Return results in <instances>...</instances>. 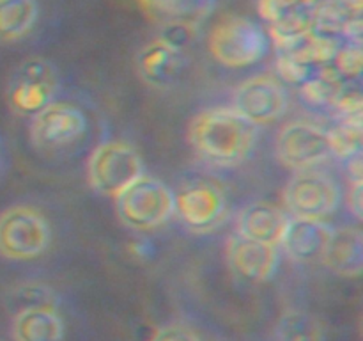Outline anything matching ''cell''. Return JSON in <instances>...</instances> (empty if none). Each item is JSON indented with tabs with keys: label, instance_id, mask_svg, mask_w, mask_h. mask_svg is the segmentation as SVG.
Instances as JSON below:
<instances>
[{
	"label": "cell",
	"instance_id": "d6986e66",
	"mask_svg": "<svg viewBox=\"0 0 363 341\" xmlns=\"http://www.w3.org/2000/svg\"><path fill=\"white\" fill-rule=\"evenodd\" d=\"M39 6L35 0H0V43L25 38L35 25Z\"/></svg>",
	"mask_w": 363,
	"mask_h": 341
},
{
	"label": "cell",
	"instance_id": "ac0fdd59",
	"mask_svg": "<svg viewBox=\"0 0 363 341\" xmlns=\"http://www.w3.org/2000/svg\"><path fill=\"white\" fill-rule=\"evenodd\" d=\"M14 341H62L64 322L55 308L35 305L16 311L13 318Z\"/></svg>",
	"mask_w": 363,
	"mask_h": 341
},
{
	"label": "cell",
	"instance_id": "5b68a950",
	"mask_svg": "<svg viewBox=\"0 0 363 341\" xmlns=\"http://www.w3.org/2000/svg\"><path fill=\"white\" fill-rule=\"evenodd\" d=\"M50 226L39 210L14 205L0 213V256L11 261H28L46 251Z\"/></svg>",
	"mask_w": 363,
	"mask_h": 341
},
{
	"label": "cell",
	"instance_id": "7c38bea8",
	"mask_svg": "<svg viewBox=\"0 0 363 341\" xmlns=\"http://www.w3.org/2000/svg\"><path fill=\"white\" fill-rule=\"evenodd\" d=\"M233 109L255 126L269 124L286 114L287 92L275 77L255 75L238 85Z\"/></svg>",
	"mask_w": 363,
	"mask_h": 341
},
{
	"label": "cell",
	"instance_id": "e0dca14e",
	"mask_svg": "<svg viewBox=\"0 0 363 341\" xmlns=\"http://www.w3.org/2000/svg\"><path fill=\"white\" fill-rule=\"evenodd\" d=\"M323 263L340 277H358L363 270V234L357 226L332 231L323 254Z\"/></svg>",
	"mask_w": 363,
	"mask_h": 341
},
{
	"label": "cell",
	"instance_id": "30bf717a",
	"mask_svg": "<svg viewBox=\"0 0 363 341\" xmlns=\"http://www.w3.org/2000/svg\"><path fill=\"white\" fill-rule=\"evenodd\" d=\"M174 213L191 233H211L227 215L225 194L211 181L195 180L174 194Z\"/></svg>",
	"mask_w": 363,
	"mask_h": 341
},
{
	"label": "cell",
	"instance_id": "ffe728a7",
	"mask_svg": "<svg viewBox=\"0 0 363 341\" xmlns=\"http://www.w3.org/2000/svg\"><path fill=\"white\" fill-rule=\"evenodd\" d=\"M277 341H325L321 322L303 309H289L275 327Z\"/></svg>",
	"mask_w": 363,
	"mask_h": 341
},
{
	"label": "cell",
	"instance_id": "8992f818",
	"mask_svg": "<svg viewBox=\"0 0 363 341\" xmlns=\"http://www.w3.org/2000/svg\"><path fill=\"white\" fill-rule=\"evenodd\" d=\"M284 205L293 217L323 220L340 205V187L335 178L315 169L296 170L284 188Z\"/></svg>",
	"mask_w": 363,
	"mask_h": 341
},
{
	"label": "cell",
	"instance_id": "4fadbf2b",
	"mask_svg": "<svg viewBox=\"0 0 363 341\" xmlns=\"http://www.w3.org/2000/svg\"><path fill=\"white\" fill-rule=\"evenodd\" d=\"M225 254L230 270L250 283H264L272 279L280 261L277 245L247 240L240 234L227 238Z\"/></svg>",
	"mask_w": 363,
	"mask_h": 341
},
{
	"label": "cell",
	"instance_id": "3957f363",
	"mask_svg": "<svg viewBox=\"0 0 363 341\" xmlns=\"http://www.w3.org/2000/svg\"><path fill=\"white\" fill-rule=\"evenodd\" d=\"M113 199L121 222L133 231L156 229L174 215V192L145 174Z\"/></svg>",
	"mask_w": 363,
	"mask_h": 341
},
{
	"label": "cell",
	"instance_id": "603a6c76",
	"mask_svg": "<svg viewBox=\"0 0 363 341\" xmlns=\"http://www.w3.org/2000/svg\"><path fill=\"white\" fill-rule=\"evenodd\" d=\"M332 66L339 71L344 80L360 77L362 71V48L360 43H346L340 46L335 59L332 60Z\"/></svg>",
	"mask_w": 363,
	"mask_h": 341
},
{
	"label": "cell",
	"instance_id": "ba28073f",
	"mask_svg": "<svg viewBox=\"0 0 363 341\" xmlns=\"http://www.w3.org/2000/svg\"><path fill=\"white\" fill-rule=\"evenodd\" d=\"M325 0H259V14L268 21L269 36L280 52L298 48L314 31Z\"/></svg>",
	"mask_w": 363,
	"mask_h": 341
},
{
	"label": "cell",
	"instance_id": "9a60e30c",
	"mask_svg": "<svg viewBox=\"0 0 363 341\" xmlns=\"http://www.w3.org/2000/svg\"><path fill=\"white\" fill-rule=\"evenodd\" d=\"M184 66V55L179 48L169 45L165 39L142 46L137 53V71L142 80L156 89H165L177 80Z\"/></svg>",
	"mask_w": 363,
	"mask_h": 341
},
{
	"label": "cell",
	"instance_id": "7402d4cb",
	"mask_svg": "<svg viewBox=\"0 0 363 341\" xmlns=\"http://www.w3.org/2000/svg\"><path fill=\"white\" fill-rule=\"evenodd\" d=\"M332 151L339 158H358L362 153V121H340V126L328 131Z\"/></svg>",
	"mask_w": 363,
	"mask_h": 341
},
{
	"label": "cell",
	"instance_id": "52a82bcc",
	"mask_svg": "<svg viewBox=\"0 0 363 341\" xmlns=\"http://www.w3.org/2000/svg\"><path fill=\"white\" fill-rule=\"evenodd\" d=\"M59 91V75L55 66L43 57L23 60L7 84L6 98L16 114H38L53 103Z\"/></svg>",
	"mask_w": 363,
	"mask_h": 341
},
{
	"label": "cell",
	"instance_id": "d4e9b609",
	"mask_svg": "<svg viewBox=\"0 0 363 341\" xmlns=\"http://www.w3.org/2000/svg\"><path fill=\"white\" fill-rule=\"evenodd\" d=\"M347 205L357 219H362V180L351 181L350 195H347Z\"/></svg>",
	"mask_w": 363,
	"mask_h": 341
},
{
	"label": "cell",
	"instance_id": "2e32d148",
	"mask_svg": "<svg viewBox=\"0 0 363 341\" xmlns=\"http://www.w3.org/2000/svg\"><path fill=\"white\" fill-rule=\"evenodd\" d=\"M289 217L279 206L266 201L245 205L236 215V234L247 240L279 245Z\"/></svg>",
	"mask_w": 363,
	"mask_h": 341
},
{
	"label": "cell",
	"instance_id": "277c9868",
	"mask_svg": "<svg viewBox=\"0 0 363 341\" xmlns=\"http://www.w3.org/2000/svg\"><path fill=\"white\" fill-rule=\"evenodd\" d=\"M144 174L137 149L124 141H106L92 149L87 162L89 185L98 194L117 197L128 185Z\"/></svg>",
	"mask_w": 363,
	"mask_h": 341
},
{
	"label": "cell",
	"instance_id": "44dd1931",
	"mask_svg": "<svg viewBox=\"0 0 363 341\" xmlns=\"http://www.w3.org/2000/svg\"><path fill=\"white\" fill-rule=\"evenodd\" d=\"M170 21L195 25L213 9L215 0H144Z\"/></svg>",
	"mask_w": 363,
	"mask_h": 341
},
{
	"label": "cell",
	"instance_id": "5bb4252c",
	"mask_svg": "<svg viewBox=\"0 0 363 341\" xmlns=\"http://www.w3.org/2000/svg\"><path fill=\"white\" fill-rule=\"evenodd\" d=\"M332 231V227L323 220L293 217L287 220L279 245H282L284 252L293 261L314 263L323 259Z\"/></svg>",
	"mask_w": 363,
	"mask_h": 341
},
{
	"label": "cell",
	"instance_id": "cb8c5ba5",
	"mask_svg": "<svg viewBox=\"0 0 363 341\" xmlns=\"http://www.w3.org/2000/svg\"><path fill=\"white\" fill-rule=\"evenodd\" d=\"M149 341H202L201 336L188 325L179 322H170L158 327Z\"/></svg>",
	"mask_w": 363,
	"mask_h": 341
},
{
	"label": "cell",
	"instance_id": "7a4b0ae2",
	"mask_svg": "<svg viewBox=\"0 0 363 341\" xmlns=\"http://www.w3.org/2000/svg\"><path fill=\"white\" fill-rule=\"evenodd\" d=\"M269 46L268 32L245 16H225L211 28L208 48L216 63L227 67H247L259 63Z\"/></svg>",
	"mask_w": 363,
	"mask_h": 341
},
{
	"label": "cell",
	"instance_id": "8fae6325",
	"mask_svg": "<svg viewBox=\"0 0 363 341\" xmlns=\"http://www.w3.org/2000/svg\"><path fill=\"white\" fill-rule=\"evenodd\" d=\"M87 128V117L78 107L53 102L32 116L30 141L41 151H55L84 139Z\"/></svg>",
	"mask_w": 363,
	"mask_h": 341
},
{
	"label": "cell",
	"instance_id": "6da1fadb",
	"mask_svg": "<svg viewBox=\"0 0 363 341\" xmlns=\"http://www.w3.org/2000/svg\"><path fill=\"white\" fill-rule=\"evenodd\" d=\"M188 142L206 162L236 167L250 158L257 144V126L233 107H211L197 112L190 121Z\"/></svg>",
	"mask_w": 363,
	"mask_h": 341
},
{
	"label": "cell",
	"instance_id": "9c48e42d",
	"mask_svg": "<svg viewBox=\"0 0 363 341\" xmlns=\"http://www.w3.org/2000/svg\"><path fill=\"white\" fill-rule=\"evenodd\" d=\"M275 155L287 169H314L333 155L332 139L328 131L318 124L293 121L284 124L277 135Z\"/></svg>",
	"mask_w": 363,
	"mask_h": 341
}]
</instances>
